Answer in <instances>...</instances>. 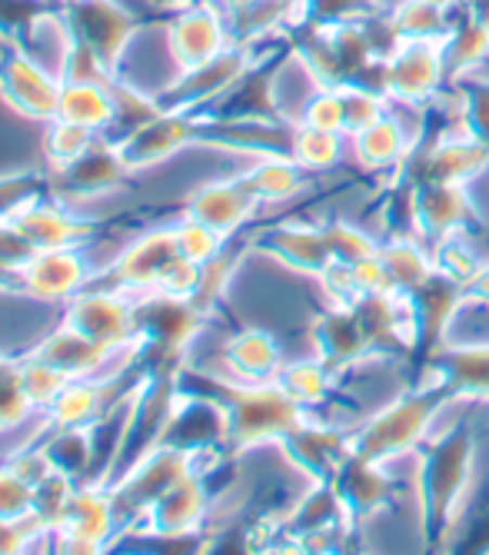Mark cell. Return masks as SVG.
Returning <instances> with one entry per match:
<instances>
[{
  "mask_svg": "<svg viewBox=\"0 0 489 555\" xmlns=\"http://www.w3.org/2000/svg\"><path fill=\"white\" fill-rule=\"evenodd\" d=\"M61 77L34 61L17 43L0 54V96L4 104L30 120H54L61 107Z\"/></svg>",
  "mask_w": 489,
  "mask_h": 555,
  "instance_id": "13",
  "label": "cell"
},
{
  "mask_svg": "<svg viewBox=\"0 0 489 555\" xmlns=\"http://www.w3.org/2000/svg\"><path fill=\"white\" fill-rule=\"evenodd\" d=\"M469 302H476V307H486L489 310V260L482 263V270L476 273V280L469 283Z\"/></svg>",
  "mask_w": 489,
  "mask_h": 555,
  "instance_id": "40",
  "label": "cell"
},
{
  "mask_svg": "<svg viewBox=\"0 0 489 555\" xmlns=\"http://www.w3.org/2000/svg\"><path fill=\"white\" fill-rule=\"evenodd\" d=\"M90 246L74 249H37L34 260L14 276V293L37 302H54L64 307L70 296H77L83 286H90L101 270L87 257Z\"/></svg>",
  "mask_w": 489,
  "mask_h": 555,
  "instance_id": "10",
  "label": "cell"
},
{
  "mask_svg": "<svg viewBox=\"0 0 489 555\" xmlns=\"http://www.w3.org/2000/svg\"><path fill=\"white\" fill-rule=\"evenodd\" d=\"M339 93H344V111H347V137L366 130L370 124L389 114V96L379 90H370L363 83H344Z\"/></svg>",
  "mask_w": 489,
  "mask_h": 555,
  "instance_id": "35",
  "label": "cell"
},
{
  "mask_svg": "<svg viewBox=\"0 0 489 555\" xmlns=\"http://www.w3.org/2000/svg\"><path fill=\"white\" fill-rule=\"evenodd\" d=\"M389 17H394L403 40H447L460 14L436 8L429 0H407Z\"/></svg>",
  "mask_w": 489,
  "mask_h": 555,
  "instance_id": "31",
  "label": "cell"
},
{
  "mask_svg": "<svg viewBox=\"0 0 489 555\" xmlns=\"http://www.w3.org/2000/svg\"><path fill=\"white\" fill-rule=\"evenodd\" d=\"M4 293H14V280L4 270H0V296H4Z\"/></svg>",
  "mask_w": 489,
  "mask_h": 555,
  "instance_id": "44",
  "label": "cell"
},
{
  "mask_svg": "<svg viewBox=\"0 0 489 555\" xmlns=\"http://www.w3.org/2000/svg\"><path fill=\"white\" fill-rule=\"evenodd\" d=\"M133 376V373H130ZM127 379V376H124ZM124 379H70L51 406L43 410L47 423L54 429H80V426H96L101 423L117 402L124 399H114V386L124 383Z\"/></svg>",
  "mask_w": 489,
  "mask_h": 555,
  "instance_id": "23",
  "label": "cell"
},
{
  "mask_svg": "<svg viewBox=\"0 0 489 555\" xmlns=\"http://www.w3.org/2000/svg\"><path fill=\"white\" fill-rule=\"evenodd\" d=\"M101 140V133L70 124V120H47V133H43V157H47V170H64L74 160H80L87 150Z\"/></svg>",
  "mask_w": 489,
  "mask_h": 555,
  "instance_id": "30",
  "label": "cell"
},
{
  "mask_svg": "<svg viewBox=\"0 0 489 555\" xmlns=\"http://www.w3.org/2000/svg\"><path fill=\"white\" fill-rule=\"evenodd\" d=\"M164 8H170V11H180V8H190V4H201V0H160Z\"/></svg>",
  "mask_w": 489,
  "mask_h": 555,
  "instance_id": "43",
  "label": "cell"
},
{
  "mask_svg": "<svg viewBox=\"0 0 489 555\" xmlns=\"http://www.w3.org/2000/svg\"><path fill=\"white\" fill-rule=\"evenodd\" d=\"M40 193H51V173L24 170V173L0 177V223H11Z\"/></svg>",
  "mask_w": 489,
  "mask_h": 555,
  "instance_id": "36",
  "label": "cell"
},
{
  "mask_svg": "<svg viewBox=\"0 0 489 555\" xmlns=\"http://www.w3.org/2000/svg\"><path fill=\"white\" fill-rule=\"evenodd\" d=\"M214 469V466H210ZM210 469H193L180 482H173L164 495H157L146 513L130 522L124 532L146 539H197L214 519V489Z\"/></svg>",
  "mask_w": 489,
  "mask_h": 555,
  "instance_id": "4",
  "label": "cell"
},
{
  "mask_svg": "<svg viewBox=\"0 0 489 555\" xmlns=\"http://www.w3.org/2000/svg\"><path fill=\"white\" fill-rule=\"evenodd\" d=\"M420 236L436 243L450 233H479L482 214L469 183H426L416 193Z\"/></svg>",
  "mask_w": 489,
  "mask_h": 555,
  "instance_id": "20",
  "label": "cell"
},
{
  "mask_svg": "<svg viewBox=\"0 0 489 555\" xmlns=\"http://www.w3.org/2000/svg\"><path fill=\"white\" fill-rule=\"evenodd\" d=\"M293 4H300V8L307 11V0H293Z\"/></svg>",
  "mask_w": 489,
  "mask_h": 555,
  "instance_id": "45",
  "label": "cell"
},
{
  "mask_svg": "<svg viewBox=\"0 0 489 555\" xmlns=\"http://www.w3.org/2000/svg\"><path fill=\"white\" fill-rule=\"evenodd\" d=\"M300 124L330 130V133H347V111H344V93H339V87H320L310 96V104L304 107Z\"/></svg>",
  "mask_w": 489,
  "mask_h": 555,
  "instance_id": "38",
  "label": "cell"
},
{
  "mask_svg": "<svg viewBox=\"0 0 489 555\" xmlns=\"http://www.w3.org/2000/svg\"><path fill=\"white\" fill-rule=\"evenodd\" d=\"M21 236L34 249H74V246H90L101 233V220L77 214L74 204H64L54 193H40L30 204L11 220Z\"/></svg>",
  "mask_w": 489,
  "mask_h": 555,
  "instance_id": "12",
  "label": "cell"
},
{
  "mask_svg": "<svg viewBox=\"0 0 489 555\" xmlns=\"http://www.w3.org/2000/svg\"><path fill=\"white\" fill-rule=\"evenodd\" d=\"M443 54H447L450 80H463V77L486 70V64H489V30L460 14L453 30L443 40Z\"/></svg>",
  "mask_w": 489,
  "mask_h": 555,
  "instance_id": "29",
  "label": "cell"
},
{
  "mask_svg": "<svg viewBox=\"0 0 489 555\" xmlns=\"http://www.w3.org/2000/svg\"><path fill=\"white\" fill-rule=\"evenodd\" d=\"M201 140V114H170L160 111L151 120H143L120 140H114L117 154L130 173L151 170L157 164L173 160L180 150Z\"/></svg>",
  "mask_w": 489,
  "mask_h": 555,
  "instance_id": "11",
  "label": "cell"
},
{
  "mask_svg": "<svg viewBox=\"0 0 489 555\" xmlns=\"http://www.w3.org/2000/svg\"><path fill=\"white\" fill-rule=\"evenodd\" d=\"M260 210H263L260 196L250 190L247 180H243V173L220 177V180L197 186L183 204V217H193V220L214 227L227 240H233L243 227H250Z\"/></svg>",
  "mask_w": 489,
  "mask_h": 555,
  "instance_id": "16",
  "label": "cell"
},
{
  "mask_svg": "<svg viewBox=\"0 0 489 555\" xmlns=\"http://www.w3.org/2000/svg\"><path fill=\"white\" fill-rule=\"evenodd\" d=\"M124 532L114 495L101 482H77L67 509L54 529L57 548L64 552H101Z\"/></svg>",
  "mask_w": 489,
  "mask_h": 555,
  "instance_id": "9",
  "label": "cell"
},
{
  "mask_svg": "<svg viewBox=\"0 0 489 555\" xmlns=\"http://www.w3.org/2000/svg\"><path fill=\"white\" fill-rule=\"evenodd\" d=\"M170 227H173V240H177L180 254L186 260H193V263H201V267H207L210 260H217L223 249H227V243H230L223 233H217L214 227L193 220V217H180Z\"/></svg>",
  "mask_w": 489,
  "mask_h": 555,
  "instance_id": "33",
  "label": "cell"
},
{
  "mask_svg": "<svg viewBox=\"0 0 489 555\" xmlns=\"http://www.w3.org/2000/svg\"><path fill=\"white\" fill-rule=\"evenodd\" d=\"M289 157L297 160L310 177L330 173L339 164L350 160V137L297 124L289 133Z\"/></svg>",
  "mask_w": 489,
  "mask_h": 555,
  "instance_id": "28",
  "label": "cell"
},
{
  "mask_svg": "<svg viewBox=\"0 0 489 555\" xmlns=\"http://www.w3.org/2000/svg\"><path fill=\"white\" fill-rule=\"evenodd\" d=\"M254 246L263 249L267 257H273L280 267H286L293 273H304V276H313V280L333 263V254H330L320 223L283 220L276 227H267L254 240Z\"/></svg>",
  "mask_w": 489,
  "mask_h": 555,
  "instance_id": "22",
  "label": "cell"
},
{
  "mask_svg": "<svg viewBox=\"0 0 489 555\" xmlns=\"http://www.w3.org/2000/svg\"><path fill=\"white\" fill-rule=\"evenodd\" d=\"M429 370L447 396L469 406H489V339H453L429 352Z\"/></svg>",
  "mask_w": 489,
  "mask_h": 555,
  "instance_id": "18",
  "label": "cell"
},
{
  "mask_svg": "<svg viewBox=\"0 0 489 555\" xmlns=\"http://www.w3.org/2000/svg\"><path fill=\"white\" fill-rule=\"evenodd\" d=\"M233 43L236 40L230 30V14L217 0H201V4L180 8L167 24V54L177 77L217 61Z\"/></svg>",
  "mask_w": 489,
  "mask_h": 555,
  "instance_id": "6",
  "label": "cell"
},
{
  "mask_svg": "<svg viewBox=\"0 0 489 555\" xmlns=\"http://www.w3.org/2000/svg\"><path fill=\"white\" fill-rule=\"evenodd\" d=\"M469 410L456 413L450 423L436 420L429 442L420 449V506L426 535H453L479 486V442L466 420Z\"/></svg>",
  "mask_w": 489,
  "mask_h": 555,
  "instance_id": "1",
  "label": "cell"
},
{
  "mask_svg": "<svg viewBox=\"0 0 489 555\" xmlns=\"http://www.w3.org/2000/svg\"><path fill=\"white\" fill-rule=\"evenodd\" d=\"M276 383L297 399L304 410H310V416H320L326 406H333L336 389L344 386V376H339L323 357L310 352L304 360H286Z\"/></svg>",
  "mask_w": 489,
  "mask_h": 555,
  "instance_id": "26",
  "label": "cell"
},
{
  "mask_svg": "<svg viewBox=\"0 0 489 555\" xmlns=\"http://www.w3.org/2000/svg\"><path fill=\"white\" fill-rule=\"evenodd\" d=\"M180 257L177 240H173V227H157L140 233L130 246H124L120 254L107 263V273L96 276L93 283H104L114 289H124L130 296L140 293H154L164 270Z\"/></svg>",
  "mask_w": 489,
  "mask_h": 555,
  "instance_id": "14",
  "label": "cell"
},
{
  "mask_svg": "<svg viewBox=\"0 0 489 555\" xmlns=\"http://www.w3.org/2000/svg\"><path fill=\"white\" fill-rule=\"evenodd\" d=\"M320 227H323L333 260H339V263H357L363 257H373L379 249V236L366 233L350 217H330V220H320Z\"/></svg>",
  "mask_w": 489,
  "mask_h": 555,
  "instance_id": "32",
  "label": "cell"
},
{
  "mask_svg": "<svg viewBox=\"0 0 489 555\" xmlns=\"http://www.w3.org/2000/svg\"><path fill=\"white\" fill-rule=\"evenodd\" d=\"M17 363V360H14ZM17 376H21V386H24V392H27V399L34 402V406L43 413L51 402L57 399V392L70 383L61 370H54V366H47L43 360H37V357H27L17 363Z\"/></svg>",
  "mask_w": 489,
  "mask_h": 555,
  "instance_id": "34",
  "label": "cell"
},
{
  "mask_svg": "<svg viewBox=\"0 0 489 555\" xmlns=\"http://www.w3.org/2000/svg\"><path fill=\"white\" fill-rule=\"evenodd\" d=\"M286 357L280 339L263 326H243L220 346V370L214 376L233 383H270L280 376Z\"/></svg>",
  "mask_w": 489,
  "mask_h": 555,
  "instance_id": "21",
  "label": "cell"
},
{
  "mask_svg": "<svg viewBox=\"0 0 489 555\" xmlns=\"http://www.w3.org/2000/svg\"><path fill=\"white\" fill-rule=\"evenodd\" d=\"M463 96H466V130L489 146V77L473 74L463 77Z\"/></svg>",
  "mask_w": 489,
  "mask_h": 555,
  "instance_id": "39",
  "label": "cell"
},
{
  "mask_svg": "<svg viewBox=\"0 0 489 555\" xmlns=\"http://www.w3.org/2000/svg\"><path fill=\"white\" fill-rule=\"evenodd\" d=\"M40 410L27 399L24 386H21V376H17V363L14 360H4L0 363V433L4 429H14L27 420H34Z\"/></svg>",
  "mask_w": 489,
  "mask_h": 555,
  "instance_id": "37",
  "label": "cell"
},
{
  "mask_svg": "<svg viewBox=\"0 0 489 555\" xmlns=\"http://www.w3.org/2000/svg\"><path fill=\"white\" fill-rule=\"evenodd\" d=\"M217 4L227 11V14H236V11H243V8H250V4H257V0H217Z\"/></svg>",
  "mask_w": 489,
  "mask_h": 555,
  "instance_id": "42",
  "label": "cell"
},
{
  "mask_svg": "<svg viewBox=\"0 0 489 555\" xmlns=\"http://www.w3.org/2000/svg\"><path fill=\"white\" fill-rule=\"evenodd\" d=\"M280 449L286 460L310 479H333V473L353 456V426L310 416L297 433H289Z\"/></svg>",
  "mask_w": 489,
  "mask_h": 555,
  "instance_id": "17",
  "label": "cell"
},
{
  "mask_svg": "<svg viewBox=\"0 0 489 555\" xmlns=\"http://www.w3.org/2000/svg\"><path fill=\"white\" fill-rule=\"evenodd\" d=\"M489 170V146L466 130L426 133L407 160V173L416 186L426 183H473Z\"/></svg>",
  "mask_w": 489,
  "mask_h": 555,
  "instance_id": "5",
  "label": "cell"
},
{
  "mask_svg": "<svg viewBox=\"0 0 489 555\" xmlns=\"http://www.w3.org/2000/svg\"><path fill=\"white\" fill-rule=\"evenodd\" d=\"M379 260L400 293H416L433 273L436 257L433 243L423 236H386L379 240Z\"/></svg>",
  "mask_w": 489,
  "mask_h": 555,
  "instance_id": "27",
  "label": "cell"
},
{
  "mask_svg": "<svg viewBox=\"0 0 489 555\" xmlns=\"http://www.w3.org/2000/svg\"><path fill=\"white\" fill-rule=\"evenodd\" d=\"M460 14L469 17V21H476V24H482L489 30V0H463Z\"/></svg>",
  "mask_w": 489,
  "mask_h": 555,
  "instance_id": "41",
  "label": "cell"
},
{
  "mask_svg": "<svg viewBox=\"0 0 489 555\" xmlns=\"http://www.w3.org/2000/svg\"><path fill=\"white\" fill-rule=\"evenodd\" d=\"M389 100L400 104H429L450 83L443 40H403V47L386 61Z\"/></svg>",
  "mask_w": 489,
  "mask_h": 555,
  "instance_id": "15",
  "label": "cell"
},
{
  "mask_svg": "<svg viewBox=\"0 0 489 555\" xmlns=\"http://www.w3.org/2000/svg\"><path fill=\"white\" fill-rule=\"evenodd\" d=\"M61 120L90 127L101 137H111L117 124V90L114 77H93V80H64L61 83Z\"/></svg>",
  "mask_w": 489,
  "mask_h": 555,
  "instance_id": "24",
  "label": "cell"
},
{
  "mask_svg": "<svg viewBox=\"0 0 489 555\" xmlns=\"http://www.w3.org/2000/svg\"><path fill=\"white\" fill-rule=\"evenodd\" d=\"M64 17L74 30L77 47H83L111 77H117L127 47L140 30L133 14L120 8L117 0H70Z\"/></svg>",
  "mask_w": 489,
  "mask_h": 555,
  "instance_id": "7",
  "label": "cell"
},
{
  "mask_svg": "<svg viewBox=\"0 0 489 555\" xmlns=\"http://www.w3.org/2000/svg\"><path fill=\"white\" fill-rule=\"evenodd\" d=\"M4 360H8V357H0V363H4Z\"/></svg>",
  "mask_w": 489,
  "mask_h": 555,
  "instance_id": "46",
  "label": "cell"
},
{
  "mask_svg": "<svg viewBox=\"0 0 489 555\" xmlns=\"http://www.w3.org/2000/svg\"><path fill=\"white\" fill-rule=\"evenodd\" d=\"M130 170L124 167L114 140L101 137L80 160H74L64 170H51V193L61 196L64 204H87V199L117 190Z\"/></svg>",
  "mask_w": 489,
  "mask_h": 555,
  "instance_id": "19",
  "label": "cell"
},
{
  "mask_svg": "<svg viewBox=\"0 0 489 555\" xmlns=\"http://www.w3.org/2000/svg\"><path fill=\"white\" fill-rule=\"evenodd\" d=\"M204 379L214 389V392L204 389V396H214L227 413L230 452H250V449L273 446V442L280 446L289 433H297L310 420V410H304L276 379L233 383V379H223L214 373H204Z\"/></svg>",
  "mask_w": 489,
  "mask_h": 555,
  "instance_id": "2",
  "label": "cell"
},
{
  "mask_svg": "<svg viewBox=\"0 0 489 555\" xmlns=\"http://www.w3.org/2000/svg\"><path fill=\"white\" fill-rule=\"evenodd\" d=\"M447 402V389L436 376L386 399L379 410L353 426V452L370 460H394L403 452H416L429 442L439 410Z\"/></svg>",
  "mask_w": 489,
  "mask_h": 555,
  "instance_id": "3",
  "label": "cell"
},
{
  "mask_svg": "<svg viewBox=\"0 0 489 555\" xmlns=\"http://www.w3.org/2000/svg\"><path fill=\"white\" fill-rule=\"evenodd\" d=\"M240 173H243V180L250 183V190L260 196L263 207L293 204V199H300L313 186V177L297 160H293L289 154H263V157H254V164L243 167Z\"/></svg>",
  "mask_w": 489,
  "mask_h": 555,
  "instance_id": "25",
  "label": "cell"
},
{
  "mask_svg": "<svg viewBox=\"0 0 489 555\" xmlns=\"http://www.w3.org/2000/svg\"><path fill=\"white\" fill-rule=\"evenodd\" d=\"M61 323L74 326L77 333L90 336L93 343H101L107 349H120L137 339V310L133 296L104 283H90L77 296L64 302Z\"/></svg>",
  "mask_w": 489,
  "mask_h": 555,
  "instance_id": "8",
  "label": "cell"
}]
</instances>
